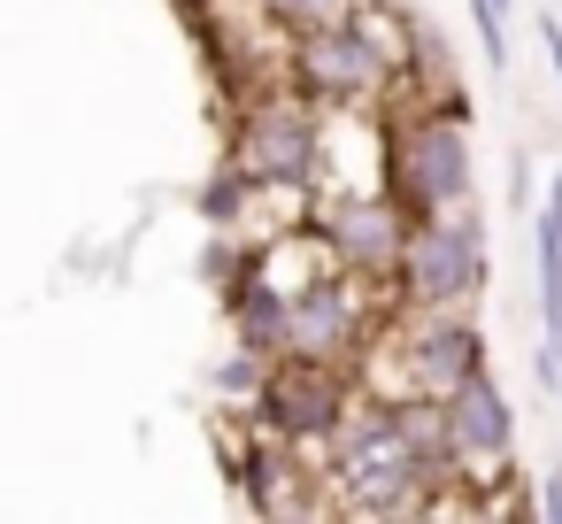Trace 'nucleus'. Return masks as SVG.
Instances as JSON below:
<instances>
[{
	"instance_id": "f257e3e1",
	"label": "nucleus",
	"mask_w": 562,
	"mask_h": 524,
	"mask_svg": "<svg viewBox=\"0 0 562 524\" xmlns=\"http://www.w3.org/2000/svg\"><path fill=\"white\" fill-rule=\"evenodd\" d=\"M316 478H324V509L339 516H431L439 509V486L416 462L385 393H355V409L316 447Z\"/></svg>"
},
{
	"instance_id": "9d476101",
	"label": "nucleus",
	"mask_w": 562,
	"mask_h": 524,
	"mask_svg": "<svg viewBox=\"0 0 562 524\" xmlns=\"http://www.w3.org/2000/svg\"><path fill=\"white\" fill-rule=\"evenodd\" d=\"M531 255H539V324H547V347L531 363L539 393H562V163L539 193V224H531Z\"/></svg>"
},
{
	"instance_id": "ddd939ff",
	"label": "nucleus",
	"mask_w": 562,
	"mask_h": 524,
	"mask_svg": "<svg viewBox=\"0 0 562 524\" xmlns=\"http://www.w3.org/2000/svg\"><path fill=\"white\" fill-rule=\"evenodd\" d=\"M262 370H270L262 355H247V347H232V355H224V363L209 370V386H216L224 401H255V386H262Z\"/></svg>"
},
{
	"instance_id": "7ed1b4c3",
	"label": "nucleus",
	"mask_w": 562,
	"mask_h": 524,
	"mask_svg": "<svg viewBox=\"0 0 562 524\" xmlns=\"http://www.w3.org/2000/svg\"><path fill=\"white\" fill-rule=\"evenodd\" d=\"M385 170H393V201L408 216H439V209H470L477 193V155H470V116L462 93L454 101H408V116L385 124Z\"/></svg>"
},
{
	"instance_id": "6e6552de",
	"label": "nucleus",
	"mask_w": 562,
	"mask_h": 524,
	"mask_svg": "<svg viewBox=\"0 0 562 524\" xmlns=\"http://www.w3.org/2000/svg\"><path fill=\"white\" fill-rule=\"evenodd\" d=\"M316 247L339 263V270H355V278H370V286H393V270H401V247H408V209L393 201V193H378V186H347V193H331L316 216Z\"/></svg>"
},
{
	"instance_id": "39448f33",
	"label": "nucleus",
	"mask_w": 562,
	"mask_h": 524,
	"mask_svg": "<svg viewBox=\"0 0 562 524\" xmlns=\"http://www.w3.org/2000/svg\"><path fill=\"white\" fill-rule=\"evenodd\" d=\"M485 293V216L477 209H439L408 224L393 301L401 309H477Z\"/></svg>"
},
{
	"instance_id": "f03ea898",
	"label": "nucleus",
	"mask_w": 562,
	"mask_h": 524,
	"mask_svg": "<svg viewBox=\"0 0 562 524\" xmlns=\"http://www.w3.org/2000/svg\"><path fill=\"white\" fill-rule=\"evenodd\" d=\"M293 55H285V78L316 101V109H378L393 86H401V70H408V16H393V9H355L347 16H331V24H316V32H293L285 40Z\"/></svg>"
},
{
	"instance_id": "dca6fc26",
	"label": "nucleus",
	"mask_w": 562,
	"mask_h": 524,
	"mask_svg": "<svg viewBox=\"0 0 562 524\" xmlns=\"http://www.w3.org/2000/svg\"><path fill=\"white\" fill-rule=\"evenodd\" d=\"M539 47H547V70H554V86H562V24H554V16H539Z\"/></svg>"
},
{
	"instance_id": "1a4fd4ad",
	"label": "nucleus",
	"mask_w": 562,
	"mask_h": 524,
	"mask_svg": "<svg viewBox=\"0 0 562 524\" xmlns=\"http://www.w3.org/2000/svg\"><path fill=\"white\" fill-rule=\"evenodd\" d=\"M439 416H447V439H454V462L470 486H508V462H516V409L508 393L493 386V370L462 378L454 393H439Z\"/></svg>"
},
{
	"instance_id": "0eeeda50",
	"label": "nucleus",
	"mask_w": 562,
	"mask_h": 524,
	"mask_svg": "<svg viewBox=\"0 0 562 524\" xmlns=\"http://www.w3.org/2000/svg\"><path fill=\"white\" fill-rule=\"evenodd\" d=\"M355 393H362V378L347 370V363H316V355H278L270 370H262V386H255V424L262 432H278V439H293V447H324L331 439V424L355 409Z\"/></svg>"
},
{
	"instance_id": "4468645a",
	"label": "nucleus",
	"mask_w": 562,
	"mask_h": 524,
	"mask_svg": "<svg viewBox=\"0 0 562 524\" xmlns=\"http://www.w3.org/2000/svg\"><path fill=\"white\" fill-rule=\"evenodd\" d=\"M508 9H516V0H470V24H477V47H485L493 70L508 63Z\"/></svg>"
},
{
	"instance_id": "f8f14e48",
	"label": "nucleus",
	"mask_w": 562,
	"mask_h": 524,
	"mask_svg": "<svg viewBox=\"0 0 562 524\" xmlns=\"http://www.w3.org/2000/svg\"><path fill=\"white\" fill-rule=\"evenodd\" d=\"M255 9L293 40V32H316V24H331V16H347L355 0H255Z\"/></svg>"
},
{
	"instance_id": "423d86ee",
	"label": "nucleus",
	"mask_w": 562,
	"mask_h": 524,
	"mask_svg": "<svg viewBox=\"0 0 562 524\" xmlns=\"http://www.w3.org/2000/svg\"><path fill=\"white\" fill-rule=\"evenodd\" d=\"M285 293H293V339H285V355H316V363L362 370V355H370L378 332H385L378 286L355 278V270H339V263L324 255V270H308V278L285 286Z\"/></svg>"
},
{
	"instance_id": "2eb2a0df",
	"label": "nucleus",
	"mask_w": 562,
	"mask_h": 524,
	"mask_svg": "<svg viewBox=\"0 0 562 524\" xmlns=\"http://www.w3.org/2000/svg\"><path fill=\"white\" fill-rule=\"evenodd\" d=\"M531 509L562 524V462H554V470H539V493H531Z\"/></svg>"
},
{
	"instance_id": "f3484780",
	"label": "nucleus",
	"mask_w": 562,
	"mask_h": 524,
	"mask_svg": "<svg viewBox=\"0 0 562 524\" xmlns=\"http://www.w3.org/2000/svg\"><path fill=\"white\" fill-rule=\"evenodd\" d=\"M362 9H393V16H408V0H362Z\"/></svg>"
},
{
	"instance_id": "20e7f679",
	"label": "nucleus",
	"mask_w": 562,
	"mask_h": 524,
	"mask_svg": "<svg viewBox=\"0 0 562 524\" xmlns=\"http://www.w3.org/2000/svg\"><path fill=\"white\" fill-rule=\"evenodd\" d=\"M324 132H331V109H316L293 78L270 86V93H247L239 124H232V163L262 186V193H316L324 186Z\"/></svg>"
},
{
	"instance_id": "9b49d317",
	"label": "nucleus",
	"mask_w": 562,
	"mask_h": 524,
	"mask_svg": "<svg viewBox=\"0 0 562 524\" xmlns=\"http://www.w3.org/2000/svg\"><path fill=\"white\" fill-rule=\"evenodd\" d=\"M255 201H262V186H255L239 163L209 170V178H201V193H193L201 224H209V232H239V239H247V224H255Z\"/></svg>"
}]
</instances>
